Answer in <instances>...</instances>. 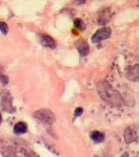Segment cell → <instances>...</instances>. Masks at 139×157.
Masks as SVG:
<instances>
[{
    "label": "cell",
    "instance_id": "277c9868",
    "mask_svg": "<svg viewBox=\"0 0 139 157\" xmlns=\"http://www.w3.org/2000/svg\"><path fill=\"white\" fill-rule=\"evenodd\" d=\"M38 119L42 122H45V123H51L54 121V116L51 111H48L47 109L40 110L37 111L36 115H35Z\"/></svg>",
    "mask_w": 139,
    "mask_h": 157
},
{
    "label": "cell",
    "instance_id": "9c48e42d",
    "mask_svg": "<svg viewBox=\"0 0 139 157\" xmlns=\"http://www.w3.org/2000/svg\"><path fill=\"white\" fill-rule=\"evenodd\" d=\"M90 137L92 140L95 142V143H97V144L101 143V142H103L104 140H105V136H104V134L99 131L92 132Z\"/></svg>",
    "mask_w": 139,
    "mask_h": 157
},
{
    "label": "cell",
    "instance_id": "5bb4252c",
    "mask_svg": "<svg viewBox=\"0 0 139 157\" xmlns=\"http://www.w3.org/2000/svg\"><path fill=\"white\" fill-rule=\"evenodd\" d=\"M120 157H128V156H127V154H125V155H123V156H120Z\"/></svg>",
    "mask_w": 139,
    "mask_h": 157
},
{
    "label": "cell",
    "instance_id": "3957f363",
    "mask_svg": "<svg viewBox=\"0 0 139 157\" xmlns=\"http://www.w3.org/2000/svg\"><path fill=\"white\" fill-rule=\"evenodd\" d=\"M75 46L82 57L87 56L90 52V47H89L88 43L83 39H80L77 40L75 43Z\"/></svg>",
    "mask_w": 139,
    "mask_h": 157
},
{
    "label": "cell",
    "instance_id": "5b68a950",
    "mask_svg": "<svg viewBox=\"0 0 139 157\" xmlns=\"http://www.w3.org/2000/svg\"><path fill=\"white\" fill-rule=\"evenodd\" d=\"M124 137L127 144H131L137 138V132L131 128H127L124 132Z\"/></svg>",
    "mask_w": 139,
    "mask_h": 157
},
{
    "label": "cell",
    "instance_id": "7c38bea8",
    "mask_svg": "<svg viewBox=\"0 0 139 157\" xmlns=\"http://www.w3.org/2000/svg\"><path fill=\"white\" fill-rule=\"evenodd\" d=\"M82 113H83V109H82V108H81V107L77 108L75 111H74V119H76V118L78 117L79 116H81Z\"/></svg>",
    "mask_w": 139,
    "mask_h": 157
},
{
    "label": "cell",
    "instance_id": "30bf717a",
    "mask_svg": "<svg viewBox=\"0 0 139 157\" xmlns=\"http://www.w3.org/2000/svg\"><path fill=\"white\" fill-rule=\"evenodd\" d=\"M74 25L76 28H78L79 29H81V31H84V29H86L85 24H84L82 20L80 19V18H77V19L74 20Z\"/></svg>",
    "mask_w": 139,
    "mask_h": 157
},
{
    "label": "cell",
    "instance_id": "52a82bcc",
    "mask_svg": "<svg viewBox=\"0 0 139 157\" xmlns=\"http://www.w3.org/2000/svg\"><path fill=\"white\" fill-rule=\"evenodd\" d=\"M127 77L128 79L138 81V65L137 64L132 68H131L127 73Z\"/></svg>",
    "mask_w": 139,
    "mask_h": 157
},
{
    "label": "cell",
    "instance_id": "8fae6325",
    "mask_svg": "<svg viewBox=\"0 0 139 157\" xmlns=\"http://www.w3.org/2000/svg\"><path fill=\"white\" fill-rule=\"evenodd\" d=\"M0 31L3 35H7L9 32L8 25L4 22H0Z\"/></svg>",
    "mask_w": 139,
    "mask_h": 157
},
{
    "label": "cell",
    "instance_id": "8992f818",
    "mask_svg": "<svg viewBox=\"0 0 139 157\" xmlns=\"http://www.w3.org/2000/svg\"><path fill=\"white\" fill-rule=\"evenodd\" d=\"M41 43L44 47H47L50 48H55L56 47L55 41L49 36H42L41 37Z\"/></svg>",
    "mask_w": 139,
    "mask_h": 157
},
{
    "label": "cell",
    "instance_id": "4fadbf2b",
    "mask_svg": "<svg viewBox=\"0 0 139 157\" xmlns=\"http://www.w3.org/2000/svg\"><path fill=\"white\" fill-rule=\"evenodd\" d=\"M2 117L1 113H0V124H1V123H2Z\"/></svg>",
    "mask_w": 139,
    "mask_h": 157
},
{
    "label": "cell",
    "instance_id": "ba28073f",
    "mask_svg": "<svg viewBox=\"0 0 139 157\" xmlns=\"http://www.w3.org/2000/svg\"><path fill=\"white\" fill-rule=\"evenodd\" d=\"M28 128L26 123H24V122H19L17 124H15L14 126L13 131L14 133L15 134L19 135V134H22L26 133L27 132Z\"/></svg>",
    "mask_w": 139,
    "mask_h": 157
},
{
    "label": "cell",
    "instance_id": "7a4b0ae2",
    "mask_svg": "<svg viewBox=\"0 0 139 157\" xmlns=\"http://www.w3.org/2000/svg\"><path fill=\"white\" fill-rule=\"evenodd\" d=\"M112 34V30L110 28L103 27L93 34L92 37V42L93 43H99L102 41L106 40L111 37Z\"/></svg>",
    "mask_w": 139,
    "mask_h": 157
},
{
    "label": "cell",
    "instance_id": "6da1fadb",
    "mask_svg": "<svg viewBox=\"0 0 139 157\" xmlns=\"http://www.w3.org/2000/svg\"><path fill=\"white\" fill-rule=\"evenodd\" d=\"M98 90L103 99L109 104L113 105H118L121 104L122 98L120 94L108 85L107 82H103L99 84Z\"/></svg>",
    "mask_w": 139,
    "mask_h": 157
}]
</instances>
